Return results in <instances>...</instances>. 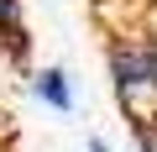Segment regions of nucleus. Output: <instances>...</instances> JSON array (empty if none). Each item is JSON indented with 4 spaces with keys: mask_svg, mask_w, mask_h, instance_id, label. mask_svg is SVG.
Instances as JSON below:
<instances>
[{
    "mask_svg": "<svg viewBox=\"0 0 157 152\" xmlns=\"http://www.w3.org/2000/svg\"><path fill=\"white\" fill-rule=\"evenodd\" d=\"M105 68H110V89H115L126 121H152L157 115V37H152V26H115L105 42Z\"/></svg>",
    "mask_w": 157,
    "mask_h": 152,
    "instance_id": "nucleus-1",
    "label": "nucleus"
},
{
    "mask_svg": "<svg viewBox=\"0 0 157 152\" xmlns=\"http://www.w3.org/2000/svg\"><path fill=\"white\" fill-rule=\"evenodd\" d=\"M32 95H37L47 110L68 115V110H73V79H68V68H58V63H42V68L32 73Z\"/></svg>",
    "mask_w": 157,
    "mask_h": 152,
    "instance_id": "nucleus-2",
    "label": "nucleus"
},
{
    "mask_svg": "<svg viewBox=\"0 0 157 152\" xmlns=\"http://www.w3.org/2000/svg\"><path fill=\"white\" fill-rule=\"evenodd\" d=\"M32 32H26V0H0V53L6 58H26Z\"/></svg>",
    "mask_w": 157,
    "mask_h": 152,
    "instance_id": "nucleus-3",
    "label": "nucleus"
},
{
    "mask_svg": "<svg viewBox=\"0 0 157 152\" xmlns=\"http://www.w3.org/2000/svg\"><path fill=\"white\" fill-rule=\"evenodd\" d=\"M131 142L136 152H157V121H131Z\"/></svg>",
    "mask_w": 157,
    "mask_h": 152,
    "instance_id": "nucleus-4",
    "label": "nucleus"
},
{
    "mask_svg": "<svg viewBox=\"0 0 157 152\" xmlns=\"http://www.w3.org/2000/svg\"><path fill=\"white\" fill-rule=\"evenodd\" d=\"M89 152H110V142L105 136H89Z\"/></svg>",
    "mask_w": 157,
    "mask_h": 152,
    "instance_id": "nucleus-5",
    "label": "nucleus"
},
{
    "mask_svg": "<svg viewBox=\"0 0 157 152\" xmlns=\"http://www.w3.org/2000/svg\"><path fill=\"white\" fill-rule=\"evenodd\" d=\"M147 26H152V37H157V16H152V21H147Z\"/></svg>",
    "mask_w": 157,
    "mask_h": 152,
    "instance_id": "nucleus-6",
    "label": "nucleus"
},
{
    "mask_svg": "<svg viewBox=\"0 0 157 152\" xmlns=\"http://www.w3.org/2000/svg\"><path fill=\"white\" fill-rule=\"evenodd\" d=\"M0 152H6V147H0Z\"/></svg>",
    "mask_w": 157,
    "mask_h": 152,
    "instance_id": "nucleus-7",
    "label": "nucleus"
},
{
    "mask_svg": "<svg viewBox=\"0 0 157 152\" xmlns=\"http://www.w3.org/2000/svg\"><path fill=\"white\" fill-rule=\"evenodd\" d=\"M152 121H157V115H152Z\"/></svg>",
    "mask_w": 157,
    "mask_h": 152,
    "instance_id": "nucleus-8",
    "label": "nucleus"
}]
</instances>
